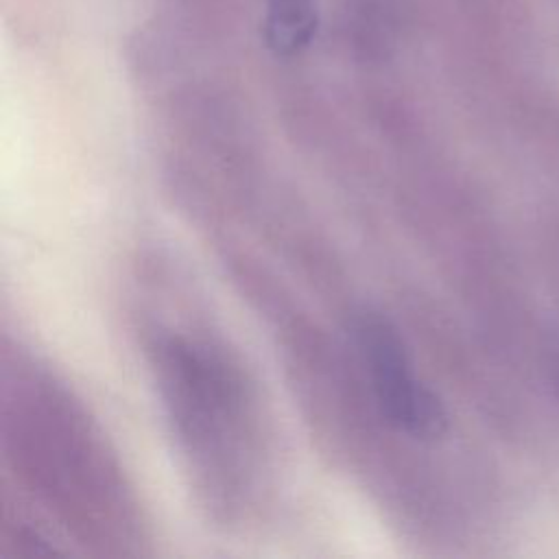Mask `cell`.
Listing matches in <instances>:
<instances>
[{
	"mask_svg": "<svg viewBox=\"0 0 559 559\" xmlns=\"http://www.w3.org/2000/svg\"><path fill=\"white\" fill-rule=\"evenodd\" d=\"M144 352L205 509L225 522L247 518L264 493L271 463L255 382L218 334L188 321L151 323Z\"/></svg>",
	"mask_w": 559,
	"mask_h": 559,
	"instance_id": "obj_1",
	"label": "cell"
},
{
	"mask_svg": "<svg viewBox=\"0 0 559 559\" xmlns=\"http://www.w3.org/2000/svg\"><path fill=\"white\" fill-rule=\"evenodd\" d=\"M4 435L15 469L68 526L94 542L135 539L124 478L90 417L57 382L17 373L7 391Z\"/></svg>",
	"mask_w": 559,
	"mask_h": 559,
	"instance_id": "obj_2",
	"label": "cell"
},
{
	"mask_svg": "<svg viewBox=\"0 0 559 559\" xmlns=\"http://www.w3.org/2000/svg\"><path fill=\"white\" fill-rule=\"evenodd\" d=\"M347 332L360 384L378 419L419 443L441 439L448 430L445 406L421 380L397 330L378 312L362 308L352 314Z\"/></svg>",
	"mask_w": 559,
	"mask_h": 559,
	"instance_id": "obj_3",
	"label": "cell"
},
{
	"mask_svg": "<svg viewBox=\"0 0 559 559\" xmlns=\"http://www.w3.org/2000/svg\"><path fill=\"white\" fill-rule=\"evenodd\" d=\"M317 31L314 0H266L264 39L277 55L304 50Z\"/></svg>",
	"mask_w": 559,
	"mask_h": 559,
	"instance_id": "obj_4",
	"label": "cell"
}]
</instances>
